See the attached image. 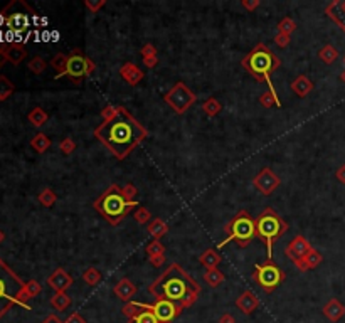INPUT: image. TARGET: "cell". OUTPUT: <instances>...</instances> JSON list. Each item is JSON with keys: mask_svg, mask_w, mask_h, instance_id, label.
Here are the masks:
<instances>
[{"mask_svg": "<svg viewBox=\"0 0 345 323\" xmlns=\"http://www.w3.org/2000/svg\"><path fill=\"white\" fill-rule=\"evenodd\" d=\"M147 135V128L123 106L118 108L116 116L101 121L95 128V137L120 160L126 159Z\"/></svg>", "mask_w": 345, "mask_h": 323, "instance_id": "6da1fadb", "label": "cell"}, {"mask_svg": "<svg viewBox=\"0 0 345 323\" xmlns=\"http://www.w3.org/2000/svg\"><path fill=\"white\" fill-rule=\"evenodd\" d=\"M155 300H169L177 303L182 310L192 307L199 298L201 286L190 274H187L178 265H170L164 274H160L148 288Z\"/></svg>", "mask_w": 345, "mask_h": 323, "instance_id": "7a4b0ae2", "label": "cell"}, {"mask_svg": "<svg viewBox=\"0 0 345 323\" xmlns=\"http://www.w3.org/2000/svg\"><path fill=\"white\" fill-rule=\"evenodd\" d=\"M138 202H130L125 199L121 192V187L112 184L100 197L93 202V207L103 215V219L108 220L112 226L120 224L123 219L128 215V212L137 207Z\"/></svg>", "mask_w": 345, "mask_h": 323, "instance_id": "3957f363", "label": "cell"}, {"mask_svg": "<svg viewBox=\"0 0 345 323\" xmlns=\"http://www.w3.org/2000/svg\"><path fill=\"white\" fill-rule=\"evenodd\" d=\"M241 64L259 83H268V86H271V74L280 67L281 61L268 46L258 44L248 56L242 57Z\"/></svg>", "mask_w": 345, "mask_h": 323, "instance_id": "277c9868", "label": "cell"}, {"mask_svg": "<svg viewBox=\"0 0 345 323\" xmlns=\"http://www.w3.org/2000/svg\"><path fill=\"white\" fill-rule=\"evenodd\" d=\"M288 231V224L275 209L268 207L256 217V234L268 249V259H273V246Z\"/></svg>", "mask_w": 345, "mask_h": 323, "instance_id": "5b68a950", "label": "cell"}, {"mask_svg": "<svg viewBox=\"0 0 345 323\" xmlns=\"http://www.w3.org/2000/svg\"><path fill=\"white\" fill-rule=\"evenodd\" d=\"M228 237L217 244V248H224L228 242L236 241L239 248H248L249 242L258 237L256 234V219H253L249 215L248 211H239L231 222L224 227Z\"/></svg>", "mask_w": 345, "mask_h": 323, "instance_id": "8992f818", "label": "cell"}, {"mask_svg": "<svg viewBox=\"0 0 345 323\" xmlns=\"http://www.w3.org/2000/svg\"><path fill=\"white\" fill-rule=\"evenodd\" d=\"M22 279L8 268L5 263L0 261V318L19 303V296L24 290Z\"/></svg>", "mask_w": 345, "mask_h": 323, "instance_id": "52a82bcc", "label": "cell"}, {"mask_svg": "<svg viewBox=\"0 0 345 323\" xmlns=\"http://www.w3.org/2000/svg\"><path fill=\"white\" fill-rule=\"evenodd\" d=\"M34 14H36L34 8L24 0H14L0 12V24H3L14 34H24L31 27Z\"/></svg>", "mask_w": 345, "mask_h": 323, "instance_id": "ba28073f", "label": "cell"}, {"mask_svg": "<svg viewBox=\"0 0 345 323\" xmlns=\"http://www.w3.org/2000/svg\"><path fill=\"white\" fill-rule=\"evenodd\" d=\"M253 278L266 293H271L285 281L287 274H285L283 269H280V268L276 266V263L273 259H266L263 265H256Z\"/></svg>", "mask_w": 345, "mask_h": 323, "instance_id": "9c48e42d", "label": "cell"}, {"mask_svg": "<svg viewBox=\"0 0 345 323\" xmlns=\"http://www.w3.org/2000/svg\"><path fill=\"white\" fill-rule=\"evenodd\" d=\"M95 69H96V64L88 56H84L83 51L72 49V53L69 54V57H67V66H66L64 76L74 79L76 83H78L79 79L86 78V76H91L95 73Z\"/></svg>", "mask_w": 345, "mask_h": 323, "instance_id": "30bf717a", "label": "cell"}, {"mask_svg": "<svg viewBox=\"0 0 345 323\" xmlns=\"http://www.w3.org/2000/svg\"><path fill=\"white\" fill-rule=\"evenodd\" d=\"M164 100H165V103H167L170 108L173 109V111L178 113V114H182V113H185L187 109H189L190 106L195 103L197 96L194 95L192 89L187 88L185 84L182 83V81H178L175 86H173L167 93V95L164 96Z\"/></svg>", "mask_w": 345, "mask_h": 323, "instance_id": "8fae6325", "label": "cell"}, {"mask_svg": "<svg viewBox=\"0 0 345 323\" xmlns=\"http://www.w3.org/2000/svg\"><path fill=\"white\" fill-rule=\"evenodd\" d=\"M150 310L155 313L160 323H170L173 318H177L182 313V308L177 303L169 300H155L153 305H150Z\"/></svg>", "mask_w": 345, "mask_h": 323, "instance_id": "7c38bea8", "label": "cell"}, {"mask_svg": "<svg viewBox=\"0 0 345 323\" xmlns=\"http://www.w3.org/2000/svg\"><path fill=\"white\" fill-rule=\"evenodd\" d=\"M253 184L263 195H271L280 187V177L271 168L265 167L253 178Z\"/></svg>", "mask_w": 345, "mask_h": 323, "instance_id": "4fadbf2b", "label": "cell"}, {"mask_svg": "<svg viewBox=\"0 0 345 323\" xmlns=\"http://www.w3.org/2000/svg\"><path fill=\"white\" fill-rule=\"evenodd\" d=\"M310 249H312L310 242L306 241L303 236H296V237H293V239L289 241V244L285 248V254L295 263V261H298V259L303 258Z\"/></svg>", "mask_w": 345, "mask_h": 323, "instance_id": "5bb4252c", "label": "cell"}, {"mask_svg": "<svg viewBox=\"0 0 345 323\" xmlns=\"http://www.w3.org/2000/svg\"><path fill=\"white\" fill-rule=\"evenodd\" d=\"M48 283H49V286L53 288V290L56 291V293H62V291H66L67 288H69L71 284H72V278H71V274L67 273L66 269H62V268H58V269L54 271V273L48 278Z\"/></svg>", "mask_w": 345, "mask_h": 323, "instance_id": "9a60e30c", "label": "cell"}, {"mask_svg": "<svg viewBox=\"0 0 345 323\" xmlns=\"http://www.w3.org/2000/svg\"><path fill=\"white\" fill-rule=\"evenodd\" d=\"M3 57H5V61L17 66L27 57V49L22 44H19V42H12L8 46H3Z\"/></svg>", "mask_w": 345, "mask_h": 323, "instance_id": "2e32d148", "label": "cell"}, {"mask_svg": "<svg viewBox=\"0 0 345 323\" xmlns=\"http://www.w3.org/2000/svg\"><path fill=\"white\" fill-rule=\"evenodd\" d=\"M113 293L120 300H123V301H126V303H128V301L133 300V296L137 295V286H135V284L131 283L128 278H121L120 281L115 284Z\"/></svg>", "mask_w": 345, "mask_h": 323, "instance_id": "e0dca14e", "label": "cell"}, {"mask_svg": "<svg viewBox=\"0 0 345 323\" xmlns=\"http://www.w3.org/2000/svg\"><path fill=\"white\" fill-rule=\"evenodd\" d=\"M258 305H259V300L254 296V293L249 291V290L241 293V295L237 296V300H236V307L239 308L244 315H251V313L258 308Z\"/></svg>", "mask_w": 345, "mask_h": 323, "instance_id": "ac0fdd59", "label": "cell"}, {"mask_svg": "<svg viewBox=\"0 0 345 323\" xmlns=\"http://www.w3.org/2000/svg\"><path fill=\"white\" fill-rule=\"evenodd\" d=\"M323 261V256L320 253H318L317 249H310L308 253L305 254L301 259H298V261H295V266L298 268L300 271H308V269H313V268H317L320 263Z\"/></svg>", "mask_w": 345, "mask_h": 323, "instance_id": "d6986e66", "label": "cell"}, {"mask_svg": "<svg viewBox=\"0 0 345 323\" xmlns=\"http://www.w3.org/2000/svg\"><path fill=\"white\" fill-rule=\"evenodd\" d=\"M120 76L130 84V86H137L140 81L143 79V71L140 69L138 66L131 64V62H126V64H123V67L120 69Z\"/></svg>", "mask_w": 345, "mask_h": 323, "instance_id": "ffe728a7", "label": "cell"}, {"mask_svg": "<svg viewBox=\"0 0 345 323\" xmlns=\"http://www.w3.org/2000/svg\"><path fill=\"white\" fill-rule=\"evenodd\" d=\"M323 315L329 318L330 322H339L345 315V307L337 298H332L329 303L323 307Z\"/></svg>", "mask_w": 345, "mask_h": 323, "instance_id": "44dd1931", "label": "cell"}, {"mask_svg": "<svg viewBox=\"0 0 345 323\" xmlns=\"http://www.w3.org/2000/svg\"><path fill=\"white\" fill-rule=\"evenodd\" d=\"M312 89H313V83L310 81V78H306L305 74H300L291 83V91L300 98L308 96V93H312Z\"/></svg>", "mask_w": 345, "mask_h": 323, "instance_id": "7402d4cb", "label": "cell"}, {"mask_svg": "<svg viewBox=\"0 0 345 323\" xmlns=\"http://www.w3.org/2000/svg\"><path fill=\"white\" fill-rule=\"evenodd\" d=\"M199 261H201V265L206 266L207 269H214V268L219 266L223 258L219 256V253H217L216 249H206L201 256H199Z\"/></svg>", "mask_w": 345, "mask_h": 323, "instance_id": "603a6c76", "label": "cell"}, {"mask_svg": "<svg viewBox=\"0 0 345 323\" xmlns=\"http://www.w3.org/2000/svg\"><path fill=\"white\" fill-rule=\"evenodd\" d=\"M130 323H160L159 318L155 317V313L150 310V305H145L143 303V308L140 310L135 317L128 318Z\"/></svg>", "mask_w": 345, "mask_h": 323, "instance_id": "cb8c5ba5", "label": "cell"}, {"mask_svg": "<svg viewBox=\"0 0 345 323\" xmlns=\"http://www.w3.org/2000/svg\"><path fill=\"white\" fill-rule=\"evenodd\" d=\"M67 57H69V54H64V53H58L56 56H54L53 59H51V67H53L54 71H56V79L62 78L66 73V66H67Z\"/></svg>", "mask_w": 345, "mask_h": 323, "instance_id": "d4e9b609", "label": "cell"}, {"mask_svg": "<svg viewBox=\"0 0 345 323\" xmlns=\"http://www.w3.org/2000/svg\"><path fill=\"white\" fill-rule=\"evenodd\" d=\"M147 229H148V232H150V234L155 237L157 241H160L162 237H164L169 232V226L162 219H159V217L152 219L150 222H148V227Z\"/></svg>", "mask_w": 345, "mask_h": 323, "instance_id": "484cf974", "label": "cell"}, {"mask_svg": "<svg viewBox=\"0 0 345 323\" xmlns=\"http://www.w3.org/2000/svg\"><path fill=\"white\" fill-rule=\"evenodd\" d=\"M71 303H72V300L66 291L54 293L53 298H51V305H53V308L58 310V312H64V310L71 307Z\"/></svg>", "mask_w": 345, "mask_h": 323, "instance_id": "4316f807", "label": "cell"}, {"mask_svg": "<svg viewBox=\"0 0 345 323\" xmlns=\"http://www.w3.org/2000/svg\"><path fill=\"white\" fill-rule=\"evenodd\" d=\"M27 120L31 121L34 126H37V128H39V126H42V125H46V123H48V120H49V114L46 113L44 109L41 108V106H36V108L29 111V114H27Z\"/></svg>", "mask_w": 345, "mask_h": 323, "instance_id": "83f0119b", "label": "cell"}, {"mask_svg": "<svg viewBox=\"0 0 345 323\" xmlns=\"http://www.w3.org/2000/svg\"><path fill=\"white\" fill-rule=\"evenodd\" d=\"M31 147L37 152V154H44V152L49 150L51 140L46 133H37V135H34V138L31 140Z\"/></svg>", "mask_w": 345, "mask_h": 323, "instance_id": "f1b7e54d", "label": "cell"}, {"mask_svg": "<svg viewBox=\"0 0 345 323\" xmlns=\"http://www.w3.org/2000/svg\"><path fill=\"white\" fill-rule=\"evenodd\" d=\"M259 103H261L265 108H271V106H281V101L278 100V95H276V89L273 88V84L270 86L266 93H263L259 96Z\"/></svg>", "mask_w": 345, "mask_h": 323, "instance_id": "f546056e", "label": "cell"}, {"mask_svg": "<svg viewBox=\"0 0 345 323\" xmlns=\"http://www.w3.org/2000/svg\"><path fill=\"white\" fill-rule=\"evenodd\" d=\"M224 273L221 269H217V268H214V269H207L206 274H204V281H206L211 288H217L221 283H224Z\"/></svg>", "mask_w": 345, "mask_h": 323, "instance_id": "4dcf8cb0", "label": "cell"}, {"mask_svg": "<svg viewBox=\"0 0 345 323\" xmlns=\"http://www.w3.org/2000/svg\"><path fill=\"white\" fill-rule=\"evenodd\" d=\"M318 57H320V61H323L325 64H332V62L337 61L339 51L335 49L332 44H327V46H323V48L320 49V53H318Z\"/></svg>", "mask_w": 345, "mask_h": 323, "instance_id": "1f68e13d", "label": "cell"}, {"mask_svg": "<svg viewBox=\"0 0 345 323\" xmlns=\"http://www.w3.org/2000/svg\"><path fill=\"white\" fill-rule=\"evenodd\" d=\"M14 91H15L14 83H12L7 76H3V74L0 76V101L8 100V98L14 95Z\"/></svg>", "mask_w": 345, "mask_h": 323, "instance_id": "d6a6232c", "label": "cell"}, {"mask_svg": "<svg viewBox=\"0 0 345 323\" xmlns=\"http://www.w3.org/2000/svg\"><path fill=\"white\" fill-rule=\"evenodd\" d=\"M202 109L207 116H217L221 111H223V105L216 100V98H209L207 101H204L202 105Z\"/></svg>", "mask_w": 345, "mask_h": 323, "instance_id": "836d02e7", "label": "cell"}, {"mask_svg": "<svg viewBox=\"0 0 345 323\" xmlns=\"http://www.w3.org/2000/svg\"><path fill=\"white\" fill-rule=\"evenodd\" d=\"M83 281L89 284V286H96V284L101 281V273L96 268H88L83 273Z\"/></svg>", "mask_w": 345, "mask_h": 323, "instance_id": "e575fe53", "label": "cell"}, {"mask_svg": "<svg viewBox=\"0 0 345 323\" xmlns=\"http://www.w3.org/2000/svg\"><path fill=\"white\" fill-rule=\"evenodd\" d=\"M37 199H39V202L44 207H53L58 201V195L53 192V189H44L39 195H37Z\"/></svg>", "mask_w": 345, "mask_h": 323, "instance_id": "d590c367", "label": "cell"}, {"mask_svg": "<svg viewBox=\"0 0 345 323\" xmlns=\"http://www.w3.org/2000/svg\"><path fill=\"white\" fill-rule=\"evenodd\" d=\"M27 67H29V71L34 73V74H42L46 71V67H48V62H46L42 57L36 56V57H32L31 61H29Z\"/></svg>", "mask_w": 345, "mask_h": 323, "instance_id": "8d00e7d4", "label": "cell"}, {"mask_svg": "<svg viewBox=\"0 0 345 323\" xmlns=\"http://www.w3.org/2000/svg\"><path fill=\"white\" fill-rule=\"evenodd\" d=\"M296 29V22L291 19V17H285L278 22V34H287L289 36L291 32H295Z\"/></svg>", "mask_w": 345, "mask_h": 323, "instance_id": "74e56055", "label": "cell"}, {"mask_svg": "<svg viewBox=\"0 0 345 323\" xmlns=\"http://www.w3.org/2000/svg\"><path fill=\"white\" fill-rule=\"evenodd\" d=\"M24 291H25V295L29 296V300H32L42 291V286H41V283L36 281V279H31V281H27L24 284Z\"/></svg>", "mask_w": 345, "mask_h": 323, "instance_id": "f35d334b", "label": "cell"}, {"mask_svg": "<svg viewBox=\"0 0 345 323\" xmlns=\"http://www.w3.org/2000/svg\"><path fill=\"white\" fill-rule=\"evenodd\" d=\"M147 254L150 258H153V256H164V254H165V246L162 244L160 241L153 239L150 244L147 246Z\"/></svg>", "mask_w": 345, "mask_h": 323, "instance_id": "ab89813d", "label": "cell"}, {"mask_svg": "<svg viewBox=\"0 0 345 323\" xmlns=\"http://www.w3.org/2000/svg\"><path fill=\"white\" fill-rule=\"evenodd\" d=\"M133 217L138 224H147V222H150L152 214H150V211L145 209V207H138V209L133 212Z\"/></svg>", "mask_w": 345, "mask_h": 323, "instance_id": "60d3db41", "label": "cell"}, {"mask_svg": "<svg viewBox=\"0 0 345 323\" xmlns=\"http://www.w3.org/2000/svg\"><path fill=\"white\" fill-rule=\"evenodd\" d=\"M121 192H123V195H125L126 201H130V202H137V201H135V197H137L138 190H137V187H135L133 184H126V185H123V187H121Z\"/></svg>", "mask_w": 345, "mask_h": 323, "instance_id": "b9f144b4", "label": "cell"}, {"mask_svg": "<svg viewBox=\"0 0 345 323\" xmlns=\"http://www.w3.org/2000/svg\"><path fill=\"white\" fill-rule=\"evenodd\" d=\"M59 148H61V152L64 155H71L72 152L76 150V143H74V140H72L71 137H67L62 140L61 143H59Z\"/></svg>", "mask_w": 345, "mask_h": 323, "instance_id": "7bdbcfd3", "label": "cell"}, {"mask_svg": "<svg viewBox=\"0 0 345 323\" xmlns=\"http://www.w3.org/2000/svg\"><path fill=\"white\" fill-rule=\"evenodd\" d=\"M118 108H120V106L106 105L105 108L101 109V118H103V121H106V120H112L113 116H116V113H118Z\"/></svg>", "mask_w": 345, "mask_h": 323, "instance_id": "ee69618b", "label": "cell"}, {"mask_svg": "<svg viewBox=\"0 0 345 323\" xmlns=\"http://www.w3.org/2000/svg\"><path fill=\"white\" fill-rule=\"evenodd\" d=\"M289 41H291V37L287 36V34H276V37H275L276 46H280V48H288Z\"/></svg>", "mask_w": 345, "mask_h": 323, "instance_id": "f6af8a7d", "label": "cell"}, {"mask_svg": "<svg viewBox=\"0 0 345 323\" xmlns=\"http://www.w3.org/2000/svg\"><path fill=\"white\" fill-rule=\"evenodd\" d=\"M105 3H106L105 0H86V7L93 12V14L100 10V8L105 5Z\"/></svg>", "mask_w": 345, "mask_h": 323, "instance_id": "bcb514c9", "label": "cell"}, {"mask_svg": "<svg viewBox=\"0 0 345 323\" xmlns=\"http://www.w3.org/2000/svg\"><path fill=\"white\" fill-rule=\"evenodd\" d=\"M142 56H143V59H145V57H153V56H157L155 46H153V44H145L143 48H142Z\"/></svg>", "mask_w": 345, "mask_h": 323, "instance_id": "7dc6e473", "label": "cell"}, {"mask_svg": "<svg viewBox=\"0 0 345 323\" xmlns=\"http://www.w3.org/2000/svg\"><path fill=\"white\" fill-rule=\"evenodd\" d=\"M241 5L244 7L246 10H254V8H256V7L261 5V2H259V0H254V2H249V0H242Z\"/></svg>", "mask_w": 345, "mask_h": 323, "instance_id": "c3c4849f", "label": "cell"}, {"mask_svg": "<svg viewBox=\"0 0 345 323\" xmlns=\"http://www.w3.org/2000/svg\"><path fill=\"white\" fill-rule=\"evenodd\" d=\"M64 323H86V320H84V318L81 317L79 313H72V315L67 318Z\"/></svg>", "mask_w": 345, "mask_h": 323, "instance_id": "681fc988", "label": "cell"}, {"mask_svg": "<svg viewBox=\"0 0 345 323\" xmlns=\"http://www.w3.org/2000/svg\"><path fill=\"white\" fill-rule=\"evenodd\" d=\"M157 62H159V57L157 56H153V57H145L143 59V64L148 67V69H152V67H155L157 66Z\"/></svg>", "mask_w": 345, "mask_h": 323, "instance_id": "f907efd6", "label": "cell"}, {"mask_svg": "<svg viewBox=\"0 0 345 323\" xmlns=\"http://www.w3.org/2000/svg\"><path fill=\"white\" fill-rule=\"evenodd\" d=\"M150 263L155 268H160L165 263V256H153V258H150Z\"/></svg>", "mask_w": 345, "mask_h": 323, "instance_id": "816d5d0a", "label": "cell"}, {"mask_svg": "<svg viewBox=\"0 0 345 323\" xmlns=\"http://www.w3.org/2000/svg\"><path fill=\"white\" fill-rule=\"evenodd\" d=\"M219 323H236V318H234L231 313H224V315L221 317Z\"/></svg>", "mask_w": 345, "mask_h": 323, "instance_id": "f5cc1de1", "label": "cell"}, {"mask_svg": "<svg viewBox=\"0 0 345 323\" xmlns=\"http://www.w3.org/2000/svg\"><path fill=\"white\" fill-rule=\"evenodd\" d=\"M335 175H337L339 182L345 184V163L342 165V167H339V170H337V173H335Z\"/></svg>", "mask_w": 345, "mask_h": 323, "instance_id": "db71d44e", "label": "cell"}, {"mask_svg": "<svg viewBox=\"0 0 345 323\" xmlns=\"http://www.w3.org/2000/svg\"><path fill=\"white\" fill-rule=\"evenodd\" d=\"M42 323H62V322L59 320V318H58L56 315H49V317L46 318V320L42 322Z\"/></svg>", "mask_w": 345, "mask_h": 323, "instance_id": "11a10c76", "label": "cell"}, {"mask_svg": "<svg viewBox=\"0 0 345 323\" xmlns=\"http://www.w3.org/2000/svg\"><path fill=\"white\" fill-rule=\"evenodd\" d=\"M3 62H5V57H3V46H0V67L3 66Z\"/></svg>", "mask_w": 345, "mask_h": 323, "instance_id": "9f6ffc18", "label": "cell"}, {"mask_svg": "<svg viewBox=\"0 0 345 323\" xmlns=\"http://www.w3.org/2000/svg\"><path fill=\"white\" fill-rule=\"evenodd\" d=\"M3 239H5V234H3V231L0 229V242H3Z\"/></svg>", "mask_w": 345, "mask_h": 323, "instance_id": "6f0895ef", "label": "cell"}, {"mask_svg": "<svg viewBox=\"0 0 345 323\" xmlns=\"http://www.w3.org/2000/svg\"><path fill=\"white\" fill-rule=\"evenodd\" d=\"M340 81H344V83H345V69L342 71V74H340Z\"/></svg>", "mask_w": 345, "mask_h": 323, "instance_id": "680465c9", "label": "cell"}]
</instances>
